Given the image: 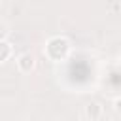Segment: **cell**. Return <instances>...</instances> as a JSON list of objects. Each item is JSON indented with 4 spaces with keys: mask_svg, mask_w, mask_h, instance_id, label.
<instances>
[{
    "mask_svg": "<svg viewBox=\"0 0 121 121\" xmlns=\"http://www.w3.org/2000/svg\"><path fill=\"white\" fill-rule=\"evenodd\" d=\"M70 51H72V45H70V42L64 36H51L45 42V47H43V55L49 60H53V62L66 60Z\"/></svg>",
    "mask_w": 121,
    "mask_h": 121,
    "instance_id": "obj_1",
    "label": "cell"
},
{
    "mask_svg": "<svg viewBox=\"0 0 121 121\" xmlns=\"http://www.w3.org/2000/svg\"><path fill=\"white\" fill-rule=\"evenodd\" d=\"M17 68L19 72L23 74H30L34 68H36V57L32 53H21L17 57Z\"/></svg>",
    "mask_w": 121,
    "mask_h": 121,
    "instance_id": "obj_2",
    "label": "cell"
},
{
    "mask_svg": "<svg viewBox=\"0 0 121 121\" xmlns=\"http://www.w3.org/2000/svg\"><path fill=\"white\" fill-rule=\"evenodd\" d=\"M83 113H85V117L89 119V121H96V119H100V115H102V106L98 104V102H87L85 104V108H83Z\"/></svg>",
    "mask_w": 121,
    "mask_h": 121,
    "instance_id": "obj_3",
    "label": "cell"
},
{
    "mask_svg": "<svg viewBox=\"0 0 121 121\" xmlns=\"http://www.w3.org/2000/svg\"><path fill=\"white\" fill-rule=\"evenodd\" d=\"M11 53H13L11 43H9L8 40H2V38H0V62H6V60L11 57Z\"/></svg>",
    "mask_w": 121,
    "mask_h": 121,
    "instance_id": "obj_4",
    "label": "cell"
},
{
    "mask_svg": "<svg viewBox=\"0 0 121 121\" xmlns=\"http://www.w3.org/2000/svg\"><path fill=\"white\" fill-rule=\"evenodd\" d=\"M119 106H121V98H115V100H113V110H115V113H119Z\"/></svg>",
    "mask_w": 121,
    "mask_h": 121,
    "instance_id": "obj_5",
    "label": "cell"
}]
</instances>
